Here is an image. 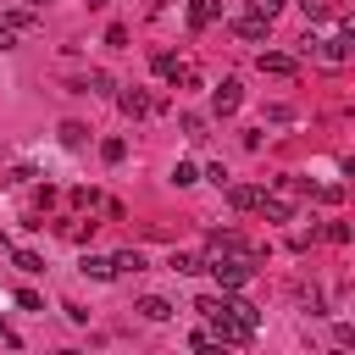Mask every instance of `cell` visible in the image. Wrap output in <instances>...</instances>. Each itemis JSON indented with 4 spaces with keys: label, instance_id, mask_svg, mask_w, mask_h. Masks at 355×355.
<instances>
[{
    "label": "cell",
    "instance_id": "cell-1",
    "mask_svg": "<svg viewBox=\"0 0 355 355\" xmlns=\"http://www.w3.org/2000/svg\"><path fill=\"white\" fill-rule=\"evenodd\" d=\"M194 311L211 322V338L216 344H250L255 338V327H261V311L250 305V300H216V294H205V300H194Z\"/></svg>",
    "mask_w": 355,
    "mask_h": 355
},
{
    "label": "cell",
    "instance_id": "cell-2",
    "mask_svg": "<svg viewBox=\"0 0 355 355\" xmlns=\"http://www.w3.org/2000/svg\"><path fill=\"white\" fill-rule=\"evenodd\" d=\"M205 272H211L222 288H244V283L255 277V261H250V255H211Z\"/></svg>",
    "mask_w": 355,
    "mask_h": 355
},
{
    "label": "cell",
    "instance_id": "cell-3",
    "mask_svg": "<svg viewBox=\"0 0 355 355\" xmlns=\"http://www.w3.org/2000/svg\"><path fill=\"white\" fill-rule=\"evenodd\" d=\"M233 33H239L244 44H261V39L272 33V17H266L261 6H250V11H239V17H233Z\"/></svg>",
    "mask_w": 355,
    "mask_h": 355
},
{
    "label": "cell",
    "instance_id": "cell-4",
    "mask_svg": "<svg viewBox=\"0 0 355 355\" xmlns=\"http://www.w3.org/2000/svg\"><path fill=\"white\" fill-rule=\"evenodd\" d=\"M239 105H244V83H239V78H222V83L211 89V111H216V116H233Z\"/></svg>",
    "mask_w": 355,
    "mask_h": 355
},
{
    "label": "cell",
    "instance_id": "cell-5",
    "mask_svg": "<svg viewBox=\"0 0 355 355\" xmlns=\"http://www.w3.org/2000/svg\"><path fill=\"white\" fill-rule=\"evenodd\" d=\"M205 244H211V255H250V261H255V250H250L233 227H211V233H205Z\"/></svg>",
    "mask_w": 355,
    "mask_h": 355
},
{
    "label": "cell",
    "instance_id": "cell-6",
    "mask_svg": "<svg viewBox=\"0 0 355 355\" xmlns=\"http://www.w3.org/2000/svg\"><path fill=\"white\" fill-rule=\"evenodd\" d=\"M255 67H261L266 78H294V72H300V61H294V55H283V50H261V55H255Z\"/></svg>",
    "mask_w": 355,
    "mask_h": 355
},
{
    "label": "cell",
    "instance_id": "cell-7",
    "mask_svg": "<svg viewBox=\"0 0 355 355\" xmlns=\"http://www.w3.org/2000/svg\"><path fill=\"white\" fill-rule=\"evenodd\" d=\"M150 105H155V100H150L139 83H133V89H116V111H122V116H150Z\"/></svg>",
    "mask_w": 355,
    "mask_h": 355
},
{
    "label": "cell",
    "instance_id": "cell-8",
    "mask_svg": "<svg viewBox=\"0 0 355 355\" xmlns=\"http://www.w3.org/2000/svg\"><path fill=\"white\" fill-rule=\"evenodd\" d=\"M316 55H322V61H333V67H338V61H349V28H344V33H333V39H316Z\"/></svg>",
    "mask_w": 355,
    "mask_h": 355
},
{
    "label": "cell",
    "instance_id": "cell-9",
    "mask_svg": "<svg viewBox=\"0 0 355 355\" xmlns=\"http://www.w3.org/2000/svg\"><path fill=\"white\" fill-rule=\"evenodd\" d=\"M222 17V0H189V28L200 33V28H211Z\"/></svg>",
    "mask_w": 355,
    "mask_h": 355
},
{
    "label": "cell",
    "instance_id": "cell-10",
    "mask_svg": "<svg viewBox=\"0 0 355 355\" xmlns=\"http://www.w3.org/2000/svg\"><path fill=\"white\" fill-rule=\"evenodd\" d=\"M255 211H261V216H272V222H288V216H294V200H283V194H266V189H261V205H255Z\"/></svg>",
    "mask_w": 355,
    "mask_h": 355
},
{
    "label": "cell",
    "instance_id": "cell-11",
    "mask_svg": "<svg viewBox=\"0 0 355 355\" xmlns=\"http://www.w3.org/2000/svg\"><path fill=\"white\" fill-rule=\"evenodd\" d=\"M227 205H233V211H255V205H261V189H250V183H227Z\"/></svg>",
    "mask_w": 355,
    "mask_h": 355
},
{
    "label": "cell",
    "instance_id": "cell-12",
    "mask_svg": "<svg viewBox=\"0 0 355 355\" xmlns=\"http://www.w3.org/2000/svg\"><path fill=\"white\" fill-rule=\"evenodd\" d=\"M78 272H83V277H94V283H105V277H116V266H111V255H83V261H78Z\"/></svg>",
    "mask_w": 355,
    "mask_h": 355
},
{
    "label": "cell",
    "instance_id": "cell-13",
    "mask_svg": "<svg viewBox=\"0 0 355 355\" xmlns=\"http://www.w3.org/2000/svg\"><path fill=\"white\" fill-rule=\"evenodd\" d=\"M133 311H139V316H144V322H172V305H166V300H161V294H144V300H139V305H133Z\"/></svg>",
    "mask_w": 355,
    "mask_h": 355
},
{
    "label": "cell",
    "instance_id": "cell-14",
    "mask_svg": "<svg viewBox=\"0 0 355 355\" xmlns=\"http://www.w3.org/2000/svg\"><path fill=\"white\" fill-rule=\"evenodd\" d=\"M178 277H194V272H205V255H189V250H172V261H166Z\"/></svg>",
    "mask_w": 355,
    "mask_h": 355
},
{
    "label": "cell",
    "instance_id": "cell-15",
    "mask_svg": "<svg viewBox=\"0 0 355 355\" xmlns=\"http://www.w3.org/2000/svg\"><path fill=\"white\" fill-rule=\"evenodd\" d=\"M83 139H89V128H83V122H61V144H67V150H78Z\"/></svg>",
    "mask_w": 355,
    "mask_h": 355
},
{
    "label": "cell",
    "instance_id": "cell-16",
    "mask_svg": "<svg viewBox=\"0 0 355 355\" xmlns=\"http://www.w3.org/2000/svg\"><path fill=\"white\" fill-rule=\"evenodd\" d=\"M172 183H178V189L200 183V166H194V161H178V166H172Z\"/></svg>",
    "mask_w": 355,
    "mask_h": 355
},
{
    "label": "cell",
    "instance_id": "cell-17",
    "mask_svg": "<svg viewBox=\"0 0 355 355\" xmlns=\"http://www.w3.org/2000/svg\"><path fill=\"white\" fill-rule=\"evenodd\" d=\"M111 266L116 272H144V255L139 250H122V255H111Z\"/></svg>",
    "mask_w": 355,
    "mask_h": 355
},
{
    "label": "cell",
    "instance_id": "cell-18",
    "mask_svg": "<svg viewBox=\"0 0 355 355\" xmlns=\"http://www.w3.org/2000/svg\"><path fill=\"white\" fill-rule=\"evenodd\" d=\"M300 11H305V22H322V17H333V6H327V0H300Z\"/></svg>",
    "mask_w": 355,
    "mask_h": 355
},
{
    "label": "cell",
    "instance_id": "cell-19",
    "mask_svg": "<svg viewBox=\"0 0 355 355\" xmlns=\"http://www.w3.org/2000/svg\"><path fill=\"white\" fill-rule=\"evenodd\" d=\"M100 155H105V161H111V166H116V161H122V155H128V139H105V144H100Z\"/></svg>",
    "mask_w": 355,
    "mask_h": 355
},
{
    "label": "cell",
    "instance_id": "cell-20",
    "mask_svg": "<svg viewBox=\"0 0 355 355\" xmlns=\"http://www.w3.org/2000/svg\"><path fill=\"white\" fill-rule=\"evenodd\" d=\"M11 261H17V272H44V261H39V255H33V250H17V255H11Z\"/></svg>",
    "mask_w": 355,
    "mask_h": 355
},
{
    "label": "cell",
    "instance_id": "cell-21",
    "mask_svg": "<svg viewBox=\"0 0 355 355\" xmlns=\"http://www.w3.org/2000/svg\"><path fill=\"white\" fill-rule=\"evenodd\" d=\"M83 89H94V94H111V72H89V78H83Z\"/></svg>",
    "mask_w": 355,
    "mask_h": 355
},
{
    "label": "cell",
    "instance_id": "cell-22",
    "mask_svg": "<svg viewBox=\"0 0 355 355\" xmlns=\"http://www.w3.org/2000/svg\"><path fill=\"white\" fill-rule=\"evenodd\" d=\"M183 133H189V139H205V116H194V111H183Z\"/></svg>",
    "mask_w": 355,
    "mask_h": 355
},
{
    "label": "cell",
    "instance_id": "cell-23",
    "mask_svg": "<svg viewBox=\"0 0 355 355\" xmlns=\"http://www.w3.org/2000/svg\"><path fill=\"white\" fill-rule=\"evenodd\" d=\"M72 205H78V211H94L100 194H94V189H72Z\"/></svg>",
    "mask_w": 355,
    "mask_h": 355
},
{
    "label": "cell",
    "instance_id": "cell-24",
    "mask_svg": "<svg viewBox=\"0 0 355 355\" xmlns=\"http://www.w3.org/2000/svg\"><path fill=\"white\" fill-rule=\"evenodd\" d=\"M322 239H333V244H349V227H344V222H327V227H322Z\"/></svg>",
    "mask_w": 355,
    "mask_h": 355
},
{
    "label": "cell",
    "instance_id": "cell-25",
    "mask_svg": "<svg viewBox=\"0 0 355 355\" xmlns=\"http://www.w3.org/2000/svg\"><path fill=\"white\" fill-rule=\"evenodd\" d=\"M300 305H305L311 316H322V294H316V288H300Z\"/></svg>",
    "mask_w": 355,
    "mask_h": 355
},
{
    "label": "cell",
    "instance_id": "cell-26",
    "mask_svg": "<svg viewBox=\"0 0 355 355\" xmlns=\"http://www.w3.org/2000/svg\"><path fill=\"white\" fill-rule=\"evenodd\" d=\"M6 22H11L17 33H22V28H33V11H6Z\"/></svg>",
    "mask_w": 355,
    "mask_h": 355
},
{
    "label": "cell",
    "instance_id": "cell-27",
    "mask_svg": "<svg viewBox=\"0 0 355 355\" xmlns=\"http://www.w3.org/2000/svg\"><path fill=\"white\" fill-rule=\"evenodd\" d=\"M155 72H161V78H172V72H178V55H166V50H161V55H155Z\"/></svg>",
    "mask_w": 355,
    "mask_h": 355
},
{
    "label": "cell",
    "instance_id": "cell-28",
    "mask_svg": "<svg viewBox=\"0 0 355 355\" xmlns=\"http://www.w3.org/2000/svg\"><path fill=\"white\" fill-rule=\"evenodd\" d=\"M316 200H327V205H338V200H344V189H338V183H322V189H316Z\"/></svg>",
    "mask_w": 355,
    "mask_h": 355
},
{
    "label": "cell",
    "instance_id": "cell-29",
    "mask_svg": "<svg viewBox=\"0 0 355 355\" xmlns=\"http://www.w3.org/2000/svg\"><path fill=\"white\" fill-rule=\"evenodd\" d=\"M17 305H22V311H44V305H39V294H33V288H17Z\"/></svg>",
    "mask_w": 355,
    "mask_h": 355
},
{
    "label": "cell",
    "instance_id": "cell-30",
    "mask_svg": "<svg viewBox=\"0 0 355 355\" xmlns=\"http://www.w3.org/2000/svg\"><path fill=\"white\" fill-rule=\"evenodd\" d=\"M11 44H17V28H11L6 17H0V50H11Z\"/></svg>",
    "mask_w": 355,
    "mask_h": 355
},
{
    "label": "cell",
    "instance_id": "cell-31",
    "mask_svg": "<svg viewBox=\"0 0 355 355\" xmlns=\"http://www.w3.org/2000/svg\"><path fill=\"white\" fill-rule=\"evenodd\" d=\"M250 6H261V11H266V17H272V11H277V6H283V0H250Z\"/></svg>",
    "mask_w": 355,
    "mask_h": 355
},
{
    "label": "cell",
    "instance_id": "cell-32",
    "mask_svg": "<svg viewBox=\"0 0 355 355\" xmlns=\"http://www.w3.org/2000/svg\"><path fill=\"white\" fill-rule=\"evenodd\" d=\"M150 6H155V11H161V6H166V0H150Z\"/></svg>",
    "mask_w": 355,
    "mask_h": 355
},
{
    "label": "cell",
    "instance_id": "cell-33",
    "mask_svg": "<svg viewBox=\"0 0 355 355\" xmlns=\"http://www.w3.org/2000/svg\"><path fill=\"white\" fill-rule=\"evenodd\" d=\"M89 6H105V0H89Z\"/></svg>",
    "mask_w": 355,
    "mask_h": 355
}]
</instances>
